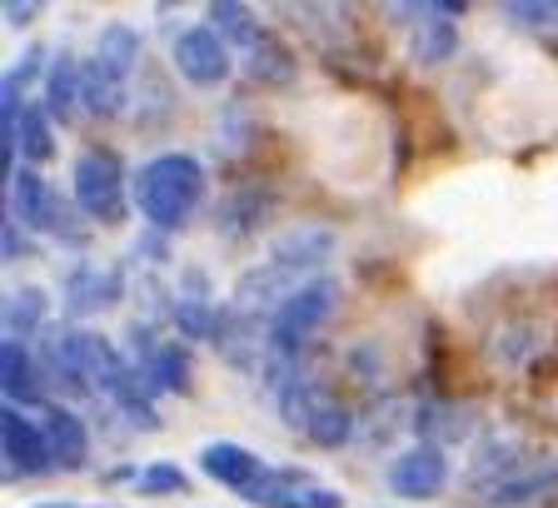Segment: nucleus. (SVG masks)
Returning a JSON list of instances; mask_svg holds the SVG:
<instances>
[{
	"mask_svg": "<svg viewBox=\"0 0 558 508\" xmlns=\"http://www.w3.org/2000/svg\"><path fill=\"white\" fill-rule=\"evenodd\" d=\"M130 199L145 215V225L160 234H180L195 220L205 199V165L185 150H165L130 174Z\"/></svg>",
	"mask_w": 558,
	"mask_h": 508,
	"instance_id": "obj_1",
	"label": "nucleus"
},
{
	"mask_svg": "<svg viewBox=\"0 0 558 508\" xmlns=\"http://www.w3.org/2000/svg\"><path fill=\"white\" fill-rule=\"evenodd\" d=\"M335 314H339V285L335 279H310V285H300L294 294L279 300L275 314H269V329H265L269 354L284 359V364L300 359L304 344H310Z\"/></svg>",
	"mask_w": 558,
	"mask_h": 508,
	"instance_id": "obj_2",
	"label": "nucleus"
},
{
	"mask_svg": "<svg viewBox=\"0 0 558 508\" xmlns=\"http://www.w3.org/2000/svg\"><path fill=\"white\" fill-rule=\"evenodd\" d=\"M70 199L90 225H125L130 215V174L116 150H81L70 165Z\"/></svg>",
	"mask_w": 558,
	"mask_h": 508,
	"instance_id": "obj_3",
	"label": "nucleus"
},
{
	"mask_svg": "<svg viewBox=\"0 0 558 508\" xmlns=\"http://www.w3.org/2000/svg\"><path fill=\"white\" fill-rule=\"evenodd\" d=\"M11 215L25 225L31 234H56L60 244H75L81 240V230H75V199H65V195H56V190L40 180V174L25 165L21 174H15L11 185Z\"/></svg>",
	"mask_w": 558,
	"mask_h": 508,
	"instance_id": "obj_4",
	"label": "nucleus"
},
{
	"mask_svg": "<svg viewBox=\"0 0 558 508\" xmlns=\"http://www.w3.org/2000/svg\"><path fill=\"white\" fill-rule=\"evenodd\" d=\"M240 498L250 508H344V494L319 484L300 463H269Z\"/></svg>",
	"mask_w": 558,
	"mask_h": 508,
	"instance_id": "obj_5",
	"label": "nucleus"
},
{
	"mask_svg": "<svg viewBox=\"0 0 558 508\" xmlns=\"http://www.w3.org/2000/svg\"><path fill=\"white\" fill-rule=\"evenodd\" d=\"M170 65L180 70V81L185 85H195V90H215V85L230 81L234 56H230V46L220 40L215 25H185L170 46Z\"/></svg>",
	"mask_w": 558,
	"mask_h": 508,
	"instance_id": "obj_6",
	"label": "nucleus"
},
{
	"mask_svg": "<svg viewBox=\"0 0 558 508\" xmlns=\"http://www.w3.org/2000/svg\"><path fill=\"white\" fill-rule=\"evenodd\" d=\"M449 453H444V444H409V449H399L395 459H389V469H384V484H389V494L395 498H409V504H424V498H439L444 488H449Z\"/></svg>",
	"mask_w": 558,
	"mask_h": 508,
	"instance_id": "obj_7",
	"label": "nucleus"
},
{
	"mask_svg": "<svg viewBox=\"0 0 558 508\" xmlns=\"http://www.w3.org/2000/svg\"><path fill=\"white\" fill-rule=\"evenodd\" d=\"M0 444H5V463H11V479H40L56 469V459H50V439L46 428L35 424L25 409L5 404L0 409Z\"/></svg>",
	"mask_w": 558,
	"mask_h": 508,
	"instance_id": "obj_8",
	"label": "nucleus"
},
{
	"mask_svg": "<svg viewBox=\"0 0 558 508\" xmlns=\"http://www.w3.org/2000/svg\"><path fill=\"white\" fill-rule=\"evenodd\" d=\"M0 370H5V404H40L50 409V374L46 364H40V354H35L25 339H5V349H0Z\"/></svg>",
	"mask_w": 558,
	"mask_h": 508,
	"instance_id": "obj_9",
	"label": "nucleus"
},
{
	"mask_svg": "<svg viewBox=\"0 0 558 508\" xmlns=\"http://www.w3.org/2000/svg\"><path fill=\"white\" fill-rule=\"evenodd\" d=\"M469 5L464 0H444V5H429V15L414 25V40H409V60L414 65H449L459 56V15Z\"/></svg>",
	"mask_w": 558,
	"mask_h": 508,
	"instance_id": "obj_10",
	"label": "nucleus"
},
{
	"mask_svg": "<svg viewBox=\"0 0 558 508\" xmlns=\"http://www.w3.org/2000/svg\"><path fill=\"white\" fill-rule=\"evenodd\" d=\"M140 379L150 384V394H190V384H195L190 344H180V339H150V344L140 349Z\"/></svg>",
	"mask_w": 558,
	"mask_h": 508,
	"instance_id": "obj_11",
	"label": "nucleus"
},
{
	"mask_svg": "<svg viewBox=\"0 0 558 508\" xmlns=\"http://www.w3.org/2000/svg\"><path fill=\"white\" fill-rule=\"evenodd\" d=\"M40 428H46V439H50V459H56V469H70V474H75V469L90 463V424H85L70 404L40 409Z\"/></svg>",
	"mask_w": 558,
	"mask_h": 508,
	"instance_id": "obj_12",
	"label": "nucleus"
},
{
	"mask_svg": "<svg viewBox=\"0 0 558 508\" xmlns=\"http://www.w3.org/2000/svg\"><path fill=\"white\" fill-rule=\"evenodd\" d=\"M195 463H199V474H205V479H215V484L234 488V494H244V488H250V484H255V479L269 469V463L259 459L255 449H244V444H234V439L205 444Z\"/></svg>",
	"mask_w": 558,
	"mask_h": 508,
	"instance_id": "obj_13",
	"label": "nucleus"
},
{
	"mask_svg": "<svg viewBox=\"0 0 558 508\" xmlns=\"http://www.w3.org/2000/svg\"><path fill=\"white\" fill-rule=\"evenodd\" d=\"M40 105L50 110L56 125H75V116L85 110V60L60 50L46 70V95H40Z\"/></svg>",
	"mask_w": 558,
	"mask_h": 508,
	"instance_id": "obj_14",
	"label": "nucleus"
},
{
	"mask_svg": "<svg viewBox=\"0 0 558 508\" xmlns=\"http://www.w3.org/2000/svg\"><path fill=\"white\" fill-rule=\"evenodd\" d=\"M0 125H15V145H21L25 165H46L50 155H56V120H50V110L40 100H31L21 110V120H0Z\"/></svg>",
	"mask_w": 558,
	"mask_h": 508,
	"instance_id": "obj_15",
	"label": "nucleus"
},
{
	"mask_svg": "<svg viewBox=\"0 0 558 508\" xmlns=\"http://www.w3.org/2000/svg\"><path fill=\"white\" fill-rule=\"evenodd\" d=\"M354 414H349L339 399H329V394H314L310 404V419H304V439H314L319 449H344L349 439H354Z\"/></svg>",
	"mask_w": 558,
	"mask_h": 508,
	"instance_id": "obj_16",
	"label": "nucleus"
},
{
	"mask_svg": "<svg viewBox=\"0 0 558 508\" xmlns=\"http://www.w3.org/2000/svg\"><path fill=\"white\" fill-rule=\"evenodd\" d=\"M244 75L259 85H290L294 81V56L275 31L259 35V46L244 50Z\"/></svg>",
	"mask_w": 558,
	"mask_h": 508,
	"instance_id": "obj_17",
	"label": "nucleus"
},
{
	"mask_svg": "<svg viewBox=\"0 0 558 508\" xmlns=\"http://www.w3.org/2000/svg\"><path fill=\"white\" fill-rule=\"evenodd\" d=\"M140 50H145V40H140L135 25L116 21V25H105V31H100V40H95V56H90V60H100L110 75L130 81V70L140 65Z\"/></svg>",
	"mask_w": 558,
	"mask_h": 508,
	"instance_id": "obj_18",
	"label": "nucleus"
},
{
	"mask_svg": "<svg viewBox=\"0 0 558 508\" xmlns=\"http://www.w3.org/2000/svg\"><path fill=\"white\" fill-rule=\"evenodd\" d=\"M205 25H215L220 40L225 46H234V50L259 46V35H265V25L255 21V11L240 5V0H215V5H205Z\"/></svg>",
	"mask_w": 558,
	"mask_h": 508,
	"instance_id": "obj_19",
	"label": "nucleus"
},
{
	"mask_svg": "<svg viewBox=\"0 0 558 508\" xmlns=\"http://www.w3.org/2000/svg\"><path fill=\"white\" fill-rule=\"evenodd\" d=\"M46 314H50V294L35 285H21L5 294V339H31L46 329Z\"/></svg>",
	"mask_w": 558,
	"mask_h": 508,
	"instance_id": "obj_20",
	"label": "nucleus"
},
{
	"mask_svg": "<svg viewBox=\"0 0 558 508\" xmlns=\"http://www.w3.org/2000/svg\"><path fill=\"white\" fill-rule=\"evenodd\" d=\"M116 300H120L116 269H75V275H70V319H75V314L110 310Z\"/></svg>",
	"mask_w": 558,
	"mask_h": 508,
	"instance_id": "obj_21",
	"label": "nucleus"
},
{
	"mask_svg": "<svg viewBox=\"0 0 558 508\" xmlns=\"http://www.w3.org/2000/svg\"><path fill=\"white\" fill-rule=\"evenodd\" d=\"M125 105H130L125 81L110 75L100 60H85V110L100 120H116V116H125Z\"/></svg>",
	"mask_w": 558,
	"mask_h": 508,
	"instance_id": "obj_22",
	"label": "nucleus"
},
{
	"mask_svg": "<svg viewBox=\"0 0 558 508\" xmlns=\"http://www.w3.org/2000/svg\"><path fill=\"white\" fill-rule=\"evenodd\" d=\"M170 314H174V329H180L185 339H220V329H225L220 310H215L205 294H199V300H190V294L185 300H174Z\"/></svg>",
	"mask_w": 558,
	"mask_h": 508,
	"instance_id": "obj_23",
	"label": "nucleus"
},
{
	"mask_svg": "<svg viewBox=\"0 0 558 508\" xmlns=\"http://www.w3.org/2000/svg\"><path fill=\"white\" fill-rule=\"evenodd\" d=\"M135 488H140V494H145V498L190 494V474H185V469H180V463H170V459H155V463H145V469H140Z\"/></svg>",
	"mask_w": 558,
	"mask_h": 508,
	"instance_id": "obj_24",
	"label": "nucleus"
},
{
	"mask_svg": "<svg viewBox=\"0 0 558 508\" xmlns=\"http://www.w3.org/2000/svg\"><path fill=\"white\" fill-rule=\"evenodd\" d=\"M504 21L523 25V31H554L558 25V5H544V0H513V5H504Z\"/></svg>",
	"mask_w": 558,
	"mask_h": 508,
	"instance_id": "obj_25",
	"label": "nucleus"
},
{
	"mask_svg": "<svg viewBox=\"0 0 558 508\" xmlns=\"http://www.w3.org/2000/svg\"><path fill=\"white\" fill-rule=\"evenodd\" d=\"M21 254H25V225L15 220L11 209H5V259H11V265H15Z\"/></svg>",
	"mask_w": 558,
	"mask_h": 508,
	"instance_id": "obj_26",
	"label": "nucleus"
},
{
	"mask_svg": "<svg viewBox=\"0 0 558 508\" xmlns=\"http://www.w3.org/2000/svg\"><path fill=\"white\" fill-rule=\"evenodd\" d=\"M0 15H5V21L21 31L25 21H40V5H21V0H11V5H0Z\"/></svg>",
	"mask_w": 558,
	"mask_h": 508,
	"instance_id": "obj_27",
	"label": "nucleus"
},
{
	"mask_svg": "<svg viewBox=\"0 0 558 508\" xmlns=\"http://www.w3.org/2000/svg\"><path fill=\"white\" fill-rule=\"evenodd\" d=\"M35 508H95V504H35Z\"/></svg>",
	"mask_w": 558,
	"mask_h": 508,
	"instance_id": "obj_28",
	"label": "nucleus"
}]
</instances>
